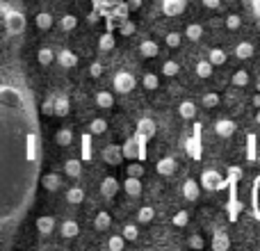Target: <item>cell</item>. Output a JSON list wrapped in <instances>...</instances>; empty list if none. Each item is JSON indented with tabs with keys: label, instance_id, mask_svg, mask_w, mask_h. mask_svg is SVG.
Wrapping results in <instances>:
<instances>
[{
	"label": "cell",
	"instance_id": "15",
	"mask_svg": "<svg viewBox=\"0 0 260 251\" xmlns=\"http://www.w3.org/2000/svg\"><path fill=\"white\" fill-rule=\"evenodd\" d=\"M37 231L41 235H50L55 231V217L53 215H41L37 217Z\"/></svg>",
	"mask_w": 260,
	"mask_h": 251
},
{
	"label": "cell",
	"instance_id": "3",
	"mask_svg": "<svg viewBox=\"0 0 260 251\" xmlns=\"http://www.w3.org/2000/svg\"><path fill=\"white\" fill-rule=\"evenodd\" d=\"M135 85H137V80H135V76L130 71H119L117 76L112 78V87L117 94H130V91L135 89Z\"/></svg>",
	"mask_w": 260,
	"mask_h": 251
},
{
	"label": "cell",
	"instance_id": "52",
	"mask_svg": "<svg viewBox=\"0 0 260 251\" xmlns=\"http://www.w3.org/2000/svg\"><path fill=\"white\" fill-rule=\"evenodd\" d=\"M91 158V142H89V135H85L82 137V160H89Z\"/></svg>",
	"mask_w": 260,
	"mask_h": 251
},
{
	"label": "cell",
	"instance_id": "1",
	"mask_svg": "<svg viewBox=\"0 0 260 251\" xmlns=\"http://www.w3.org/2000/svg\"><path fill=\"white\" fill-rule=\"evenodd\" d=\"M41 133L35 96L16 67H0V244L35 203Z\"/></svg>",
	"mask_w": 260,
	"mask_h": 251
},
{
	"label": "cell",
	"instance_id": "37",
	"mask_svg": "<svg viewBox=\"0 0 260 251\" xmlns=\"http://www.w3.org/2000/svg\"><path fill=\"white\" fill-rule=\"evenodd\" d=\"M208 62H210L212 67H221V64H226V50L212 48L210 50V59H208Z\"/></svg>",
	"mask_w": 260,
	"mask_h": 251
},
{
	"label": "cell",
	"instance_id": "53",
	"mask_svg": "<svg viewBox=\"0 0 260 251\" xmlns=\"http://www.w3.org/2000/svg\"><path fill=\"white\" fill-rule=\"evenodd\" d=\"M53 103H55V96H48V99L44 101V105H41V112H44L46 117H53Z\"/></svg>",
	"mask_w": 260,
	"mask_h": 251
},
{
	"label": "cell",
	"instance_id": "30",
	"mask_svg": "<svg viewBox=\"0 0 260 251\" xmlns=\"http://www.w3.org/2000/svg\"><path fill=\"white\" fill-rule=\"evenodd\" d=\"M55 142H57L59 146H69V144L73 142V130L71 128H59L57 133H55Z\"/></svg>",
	"mask_w": 260,
	"mask_h": 251
},
{
	"label": "cell",
	"instance_id": "2",
	"mask_svg": "<svg viewBox=\"0 0 260 251\" xmlns=\"http://www.w3.org/2000/svg\"><path fill=\"white\" fill-rule=\"evenodd\" d=\"M3 12H5V27H7V32L9 35H21L25 30V16H23V12L9 9V7H3Z\"/></svg>",
	"mask_w": 260,
	"mask_h": 251
},
{
	"label": "cell",
	"instance_id": "23",
	"mask_svg": "<svg viewBox=\"0 0 260 251\" xmlns=\"http://www.w3.org/2000/svg\"><path fill=\"white\" fill-rule=\"evenodd\" d=\"M253 53H256V48H253V44H249V41H240V44L235 46V57L238 59H251Z\"/></svg>",
	"mask_w": 260,
	"mask_h": 251
},
{
	"label": "cell",
	"instance_id": "55",
	"mask_svg": "<svg viewBox=\"0 0 260 251\" xmlns=\"http://www.w3.org/2000/svg\"><path fill=\"white\" fill-rule=\"evenodd\" d=\"M253 151H256V137H253V135H249V160H256Z\"/></svg>",
	"mask_w": 260,
	"mask_h": 251
},
{
	"label": "cell",
	"instance_id": "58",
	"mask_svg": "<svg viewBox=\"0 0 260 251\" xmlns=\"http://www.w3.org/2000/svg\"><path fill=\"white\" fill-rule=\"evenodd\" d=\"M126 5H128V9H130V12H135V9H139V7H142V0H126Z\"/></svg>",
	"mask_w": 260,
	"mask_h": 251
},
{
	"label": "cell",
	"instance_id": "25",
	"mask_svg": "<svg viewBox=\"0 0 260 251\" xmlns=\"http://www.w3.org/2000/svg\"><path fill=\"white\" fill-rule=\"evenodd\" d=\"M55 59V50L50 48V46H41L39 50H37V62L41 64V67H48V64H53Z\"/></svg>",
	"mask_w": 260,
	"mask_h": 251
},
{
	"label": "cell",
	"instance_id": "54",
	"mask_svg": "<svg viewBox=\"0 0 260 251\" xmlns=\"http://www.w3.org/2000/svg\"><path fill=\"white\" fill-rule=\"evenodd\" d=\"M89 76L91 78H101V76H103V64H101V62L91 64V67H89Z\"/></svg>",
	"mask_w": 260,
	"mask_h": 251
},
{
	"label": "cell",
	"instance_id": "24",
	"mask_svg": "<svg viewBox=\"0 0 260 251\" xmlns=\"http://www.w3.org/2000/svg\"><path fill=\"white\" fill-rule=\"evenodd\" d=\"M114 44H117V39H114L112 30L103 32V35L99 37V50H101V53H110V50L114 48Z\"/></svg>",
	"mask_w": 260,
	"mask_h": 251
},
{
	"label": "cell",
	"instance_id": "63",
	"mask_svg": "<svg viewBox=\"0 0 260 251\" xmlns=\"http://www.w3.org/2000/svg\"><path fill=\"white\" fill-rule=\"evenodd\" d=\"M256 162H260V151H258V155H256Z\"/></svg>",
	"mask_w": 260,
	"mask_h": 251
},
{
	"label": "cell",
	"instance_id": "43",
	"mask_svg": "<svg viewBox=\"0 0 260 251\" xmlns=\"http://www.w3.org/2000/svg\"><path fill=\"white\" fill-rule=\"evenodd\" d=\"M123 247H126L123 235H110L108 238V249L110 251H123Z\"/></svg>",
	"mask_w": 260,
	"mask_h": 251
},
{
	"label": "cell",
	"instance_id": "35",
	"mask_svg": "<svg viewBox=\"0 0 260 251\" xmlns=\"http://www.w3.org/2000/svg\"><path fill=\"white\" fill-rule=\"evenodd\" d=\"M160 71H162V76H167V78H176L180 71V67H178V62H174V59H167V62L162 64Z\"/></svg>",
	"mask_w": 260,
	"mask_h": 251
},
{
	"label": "cell",
	"instance_id": "20",
	"mask_svg": "<svg viewBox=\"0 0 260 251\" xmlns=\"http://www.w3.org/2000/svg\"><path fill=\"white\" fill-rule=\"evenodd\" d=\"M57 62H59V67H64V69H73L78 64V55L73 53V50H59L57 53Z\"/></svg>",
	"mask_w": 260,
	"mask_h": 251
},
{
	"label": "cell",
	"instance_id": "14",
	"mask_svg": "<svg viewBox=\"0 0 260 251\" xmlns=\"http://www.w3.org/2000/svg\"><path fill=\"white\" fill-rule=\"evenodd\" d=\"M176 169H178V165H176L174 158H162V160H157V165H155V171L160 176H174Z\"/></svg>",
	"mask_w": 260,
	"mask_h": 251
},
{
	"label": "cell",
	"instance_id": "16",
	"mask_svg": "<svg viewBox=\"0 0 260 251\" xmlns=\"http://www.w3.org/2000/svg\"><path fill=\"white\" fill-rule=\"evenodd\" d=\"M117 192H119V180L114 178V176H105V178L101 180V194H103V197H114Z\"/></svg>",
	"mask_w": 260,
	"mask_h": 251
},
{
	"label": "cell",
	"instance_id": "50",
	"mask_svg": "<svg viewBox=\"0 0 260 251\" xmlns=\"http://www.w3.org/2000/svg\"><path fill=\"white\" fill-rule=\"evenodd\" d=\"M187 247H192V249H203V247H206V240H203L199 233H192V235L187 238Z\"/></svg>",
	"mask_w": 260,
	"mask_h": 251
},
{
	"label": "cell",
	"instance_id": "31",
	"mask_svg": "<svg viewBox=\"0 0 260 251\" xmlns=\"http://www.w3.org/2000/svg\"><path fill=\"white\" fill-rule=\"evenodd\" d=\"M155 219V210H153L151 206H144L137 210V222L139 224H151V222Z\"/></svg>",
	"mask_w": 260,
	"mask_h": 251
},
{
	"label": "cell",
	"instance_id": "45",
	"mask_svg": "<svg viewBox=\"0 0 260 251\" xmlns=\"http://www.w3.org/2000/svg\"><path fill=\"white\" fill-rule=\"evenodd\" d=\"M224 25L229 27V30H240V27H242V16H240V14H229V16L224 18Z\"/></svg>",
	"mask_w": 260,
	"mask_h": 251
},
{
	"label": "cell",
	"instance_id": "56",
	"mask_svg": "<svg viewBox=\"0 0 260 251\" xmlns=\"http://www.w3.org/2000/svg\"><path fill=\"white\" fill-rule=\"evenodd\" d=\"M101 18H103V16H101V14H99V12H96V9H94V12H89V16H87V21H89L91 25H94V23H99Z\"/></svg>",
	"mask_w": 260,
	"mask_h": 251
},
{
	"label": "cell",
	"instance_id": "32",
	"mask_svg": "<svg viewBox=\"0 0 260 251\" xmlns=\"http://www.w3.org/2000/svg\"><path fill=\"white\" fill-rule=\"evenodd\" d=\"M67 201L73 203V206L82 203V201H85V190H82V187H71V190H67Z\"/></svg>",
	"mask_w": 260,
	"mask_h": 251
},
{
	"label": "cell",
	"instance_id": "29",
	"mask_svg": "<svg viewBox=\"0 0 260 251\" xmlns=\"http://www.w3.org/2000/svg\"><path fill=\"white\" fill-rule=\"evenodd\" d=\"M178 114L183 119H194L197 117V105H194L192 101H183V103L178 105Z\"/></svg>",
	"mask_w": 260,
	"mask_h": 251
},
{
	"label": "cell",
	"instance_id": "17",
	"mask_svg": "<svg viewBox=\"0 0 260 251\" xmlns=\"http://www.w3.org/2000/svg\"><path fill=\"white\" fill-rule=\"evenodd\" d=\"M199 125H197V135H194V137H189L187 142H185V151L189 153V155H192V160H199V158H201V142H199Z\"/></svg>",
	"mask_w": 260,
	"mask_h": 251
},
{
	"label": "cell",
	"instance_id": "4",
	"mask_svg": "<svg viewBox=\"0 0 260 251\" xmlns=\"http://www.w3.org/2000/svg\"><path fill=\"white\" fill-rule=\"evenodd\" d=\"M155 130H157V125L153 119H139L137 121V135H135V137H137V142H139V151H142L144 142L155 135Z\"/></svg>",
	"mask_w": 260,
	"mask_h": 251
},
{
	"label": "cell",
	"instance_id": "9",
	"mask_svg": "<svg viewBox=\"0 0 260 251\" xmlns=\"http://www.w3.org/2000/svg\"><path fill=\"white\" fill-rule=\"evenodd\" d=\"M121 155H123V160H137V158H139V142H137V137H128L126 142H123Z\"/></svg>",
	"mask_w": 260,
	"mask_h": 251
},
{
	"label": "cell",
	"instance_id": "22",
	"mask_svg": "<svg viewBox=\"0 0 260 251\" xmlns=\"http://www.w3.org/2000/svg\"><path fill=\"white\" fill-rule=\"evenodd\" d=\"M64 174L69 176V178H80L82 176V160H67L64 162Z\"/></svg>",
	"mask_w": 260,
	"mask_h": 251
},
{
	"label": "cell",
	"instance_id": "13",
	"mask_svg": "<svg viewBox=\"0 0 260 251\" xmlns=\"http://www.w3.org/2000/svg\"><path fill=\"white\" fill-rule=\"evenodd\" d=\"M78 233H80V226H78V222H73V219L62 222V226H59V235H62L64 240L78 238Z\"/></svg>",
	"mask_w": 260,
	"mask_h": 251
},
{
	"label": "cell",
	"instance_id": "10",
	"mask_svg": "<svg viewBox=\"0 0 260 251\" xmlns=\"http://www.w3.org/2000/svg\"><path fill=\"white\" fill-rule=\"evenodd\" d=\"M71 112V103H69V96L64 94H57L55 96V103H53V114L55 117H67V114Z\"/></svg>",
	"mask_w": 260,
	"mask_h": 251
},
{
	"label": "cell",
	"instance_id": "62",
	"mask_svg": "<svg viewBox=\"0 0 260 251\" xmlns=\"http://www.w3.org/2000/svg\"><path fill=\"white\" fill-rule=\"evenodd\" d=\"M256 123L260 125V108H258V114H256Z\"/></svg>",
	"mask_w": 260,
	"mask_h": 251
},
{
	"label": "cell",
	"instance_id": "51",
	"mask_svg": "<svg viewBox=\"0 0 260 251\" xmlns=\"http://www.w3.org/2000/svg\"><path fill=\"white\" fill-rule=\"evenodd\" d=\"M240 178H242V169H240V167H231V169H229V178H226V183L235 185Z\"/></svg>",
	"mask_w": 260,
	"mask_h": 251
},
{
	"label": "cell",
	"instance_id": "61",
	"mask_svg": "<svg viewBox=\"0 0 260 251\" xmlns=\"http://www.w3.org/2000/svg\"><path fill=\"white\" fill-rule=\"evenodd\" d=\"M256 91H260V76L256 78Z\"/></svg>",
	"mask_w": 260,
	"mask_h": 251
},
{
	"label": "cell",
	"instance_id": "21",
	"mask_svg": "<svg viewBox=\"0 0 260 251\" xmlns=\"http://www.w3.org/2000/svg\"><path fill=\"white\" fill-rule=\"evenodd\" d=\"M210 247L215 249V251H226V249L231 247V238H229V233H224V231H217L215 238H212V242H210Z\"/></svg>",
	"mask_w": 260,
	"mask_h": 251
},
{
	"label": "cell",
	"instance_id": "5",
	"mask_svg": "<svg viewBox=\"0 0 260 251\" xmlns=\"http://www.w3.org/2000/svg\"><path fill=\"white\" fill-rule=\"evenodd\" d=\"M101 158H103L105 162H108L110 167H117V165H121V160H123V155H121V146L119 144H108V146L101 151Z\"/></svg>",
	"mask_w": 260,
	"mask_h": 251
},
{
	"label": "cell",
	"instance_id": "59",
	"mask_svg": "<svg viewBox=\"0 0 260 251\" xmlns=\"http://www.w3.org/2000/svg\"><path fill=\"white\" fill-rule=\"evenodd\" d=\"M251 7H253V12H256V16L260 18V0H251Z\"/></svg>",
	"mask_w": 260,
	"mask_h": 251
},
{
	"label": "cell",
	"instance_id": "8",
	"mask_svg": "<svg viewBox=\"0 0 260 251\" xmlns=\"http://www.w3.org/2000/svg\"><path fill=\"white\" fill-rule=\"evenodd\" d=\"M187 7V0H162V12L167 16H180Z\"/></svg>",
	"mask_w": 260,
	"mask_h": 251
},
{
	"label": "cell",
	"instance_id": "6",
	"mask_svg": "<svg viewBox=\"0 0 260 251\" xmlns=\"http://www.w3.org/2000/svg\"><path fill=\"white\" fill-rule=\"evenodd\" d=\"M201 185L206 190H219V187H224V185H226V180L221 178L215 169H206L201 174Z\"/></svg>",
	"mask_w": 260,
	"mask_h": 251
},
{
	"label": "cell",
	"instance_id": "19",
	"mask_svg": "<svg viewBox=\"0 0 260 251\" xmlns=\"http://www.w3.org/2000/svg\"><path fill=\"white\" fill-rule=\"evenodd\" d=\"M139 53H142L146 59H153V57H157V55H160V46H157L153 39H146V41H142V44H139Z\"/></svg>",
	"mask_w": 260,
	"mask_h": 251
},
{
	"label": "cell",
	"instance_id": "46",
	"mask_svg": "<svg viewBox=\"0 0 260 251\" xmlns=\"http://www.w3.org/2000/svg\"><path fill=\"white\" fill-rule=\"evenodd\" d=\"M142 85H144V89L153 91V89H157V87H160V80H157L155 73H146V76L142 78Z\"/></svg>",
	"mask_w": 260,
	"mask_h": 251
},
{
	"label": "cell",
	"instance_id": "34",
	"mask_svg": "<svg viewBox=\"0 0 260 251\" xmlns=\"http://www.w3.org/2000/svg\"><path fill=\"white\" fill-rule=\"evenodd\" d=\"M185 37H187L189 41H199L203 37V27L199 25V23H189V25L185 27Z\"/></svg>",
	"mask_w": 260,
	"mask_h": 251
},
{
	"label": "cell",
	"instance_id": "33",
	"mask_svg": "<svg viewBox=\"0 0 260 251\" xmlns=\"http://www.w3.org/2000/svg\"><path fill=\"white\" fill-rule=\"evenodd\" d=\"M59 27H62V32H71L78 27V18L73 16V14H64L62 18H59Z\"/></svg>",
	"mask_w": 260,
	"mask_h": 251
},
{
	"label": "cell",
	"instance_id": "49",
	"mask_svg": "<svg viewBox=\"0 0 260 251\" xmlns=\"http://www.w3.org/2000/svg\"><path fill=\"white\" fill-rule=\"evenodd\" d=\"M180 41H183V35H180V32H167L165 44L169 46V48H178Z\"/></svg>",
	"mask_w": 260,
	"mask_h": 251
},
{
	"label": "cell",
	"instance_id": "12",
	"mask_svg": "<svg viewBox=\"0 0 260 251\" xmlns=\"http://www.w3.org/2000/svg\"><path fill=\"white\" fill-rule=\"evenodd\" d=\"M199 194H201V185H199L197 180H192V178L185 180L183 183V197L187 199V201H197Z\"/></svg>",
	"mask_w": 260,
	"mask_h": 251
},
{
	"label": "cell",
	"instance_id": "7",
	"mask_svg": "<svg viewBox=\"0 0 260 251\" xmlns=\"http://www.w3.org/2000/svg\"><path fill=\"white\" fill-rule=\"evenodd\" d=\"M39 183L46 192H57V190H62L64 178L59 174H46V176H39Z\"/></svg>",
	"mask_w": 260,
	"mask_h": 251
},
{
	"label": "cell",
	"instance_id": "28",
	"mask_svg": "<svg viewBox=\"0 0 260 251\" xmlns=\"http://www.w3.org/2000/svg\"><path fill=\"white\" fill-rule=\"evenodd\" d=\"M35 25L39 27V30H50V27H53V14L39 12V14L35 16Z\"/></svg>",
	"mask_w": 260,
	"mask_h": 251
},
{
	"label": "cell",
	"instance_id": "42",
	"mask_svg": "<svg viewBox=\"0 0 260 251\" xmlns=\"http://www.w3.org/2000/svg\"><path fill=\"white\" fill-rule=\"evenodd\" d=\"M201 105H203V108H208V110L217 108V105H219V94H215V91H208V94H203Z\"/></svg>",
	"mask_w": 260,
	"mask_h": 251
},
{
	"label": "cell",
	"instance_id": "60",
	"mask_svg": "<svg viewBox=\"0 0 260 251\" xmlns=\"http://www.w3.org/2000/svg\"><path fill=\"white\" fill-rule=\"evenodd\" d=\"M253 105L260 108V91H256V96H253Z\"/></svg>",
	"mask_w": 260,
	"mask_h": 251
},
{
	"label": "cell",
	"instance_id": "57",
	"mask_svg": "<svg viewBox=\"0 0 260 251\" xmlns=\"http://www.w3.org/2000/svg\"><path fill=\"white\" fill-rule=\"evenodd\" d=\"M201 3L206 5L208 9H217V7H219V5H221V0H201Z\"/></svg>",
	"mask_w": 260,
	"mask_h": 251
},
{
	"label": "cell",
	"instance_id": "18",
	"mask_svg": "<svg viewBox=\"0 0 260 251\" xmlns=\"http://www.w3.org/2000/svg\"><path fill=\"white\" fill-rule=\"evenodd\" d=\"M123 190H126L128 197H139V194H142V178L126 176V180H123Z\"/></svg>",
	"mask_w": 260,
	"mask_h": 251
},
{
	"label": "cell",
	"instance_id": "27",
	"mask_svg": "<svg viewBox=\"0 0 260 251\" xmlns=\"http://www.w3.org/2000/svg\"><path fill=\"white\" fill-rule=\"evenodd\" d=\"M110 226H112V217H110V212L101 210L99 215H96V219H94V229L103 233V231H108Z\"/></svg>",
	"mask_w": 260,
	"mask_h": 251
},
{
	"label": "cell",
	"instance_id": "44",
	"mask_svg": "<svg viewBox=\"0 0 260 251\" xmlns=\"http://www.w3.org/2000/svg\"><path fill=\"white\" fill-rule=\"evenodd\" d=\"M251 203H253V212H256V217L260 219V176L256 178V183H253V197H251Z\"/></svg>",
	"mask_w": 260,
	"mask_h": 251
},
{
	"label": "cell",
	"instance_id": "26",
	"mask_svg": "<svg viewBox=\"0 0 260 251\" xmlns=\"http://www.w3.org/2000/svg\"><path fill=\"white\" fill-rule=\"evenodd\" d=\"M96 105H99L101 110H110L114 105V94L112 91H96Z\"/></svg>",
	"mask_w": 260,
	"mask_h": 251
},
{
	"label": "cell",
	"instance_id": "41",
	"mask_svg": "<svg viewBox=\"0 0 260 251\" xmlns=\"http://www.w3.org/2000/svg\"><path fill=\"white\" fill-rule=\"evenodd\" d=\"M231 82H233V87H247V85H249V73L244 71V69H240V71L233 73Z\"/></svg>",
	"mask_w": 260,
	"mask_h": 251
},
{
	"label": "cell",
	"instance_id": "48",
	"mask_svg": "<svg viewBox=\"0 0 260 251\" xmlns=\"http://www.w3.org/2000/svg\"><path fill=\"white\" fill-rule=\"evenodd\" d=\"M121 235H123V240H128V242H135V240L139 238V231H137L135 224H126L123 231H121Z\"/></svg>",
	"mask_w": 260,
	"mask_h": 251
},
{
	"label": "cell",
	"instance_id": "47",
	"mask_svg": "<svg viewBox=\"0 0 260 251\" xmlns=\"http://www.w3.org/2000/svg\"><path fill=\"white\" fill-rule=\"evenodd\" d=\"M126 176H135V178H142L144 176V165L142 162H130V165L126 167Z\"/></svg>",
	"mask_w": 260,
	"mask_h": 251
},
{
	"label": "cell",
	"instance_id": "38",
	"mask_svg": "<svg viewBox=\"0 0 260 251\" xmlns=\"http://www.w3.org/2000/svg\"><path fill=\"white\" fill-rule=\"evenodd\" d=\"M89 133L91 135H103V133H108V121L105 119H91V123H89Z\"/></svg>",
	"mask_w": 260,
	"mask_h": 251
},
{
	"label": "cell",
	"instance_id": "39",
	"mask_svg": "<svg viewBox=\"0 0 260 251\" xmlns=\"http://www.w3.org/2000/svg\"><path fill=\"white\" fill-rule=\"evenodd\" d=\"M171 224L176 226V229H183V226L189 224V212L187 210H178L174 217H171Z\"/></svg>",
	"mask_w": 260,
	"mask_h": 251
},
{
	"label": "cell",
	"instance_id": "40",
	"mask_svg": "<svg viewBox=\"0 0 260 251\" xmlns=\"http://www.w3.org/2000/svg\"><path fill=\"white\" fill-rule=\"evenodd\" d=\"M197 76L199 78H210L212 76V64L208 62V59H201V62H197Z\"/></svg>",
	"mask_w": 260,
	"mask_h": 251
},
{
	"label": "cell",
	"instance_id": "36",
	"mask_svg": "<svg viewBox=\"0 0 260 251\" xmlns=\"http://www.w3.org/2000/svg\"><path fill=\"white\" fill-rule=\"evenodd\" d=\"M119 32H121V37H133L135 32H137V23L126 18V21H119Z\"/></svg>",
	"mask_w": 260,
	"mask_h": 251
},
{
	"label": "cell",
	"instance_id": "11",
	"mask_svg": "<svg viewBox=\"0 0 260 251\" xmlns=\"http://www.w3.org/2000/svg\"><path fill=\"white\" fill-rule=\"evenodd\" d=\"M235 121H231V119H217L215 121V133L219 135V137H231V135L235 133Z\"/></svg>",
	"mask_w": 260,
	"mask_h": 251
}]
</instances>
